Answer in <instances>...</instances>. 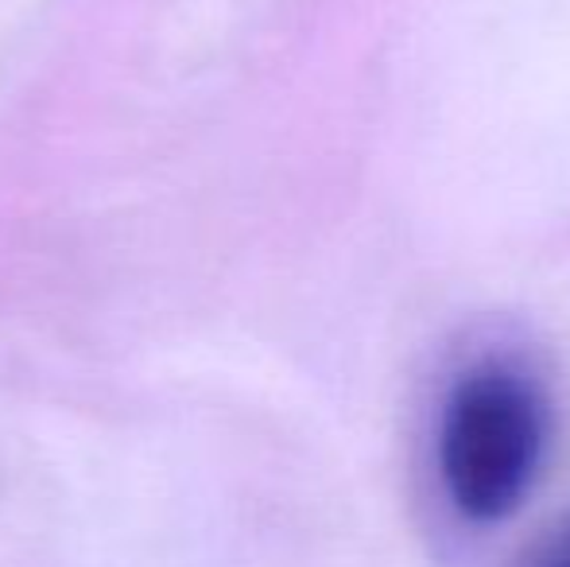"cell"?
Returning <instances> with one entry per match:
<instances>
[{
    "label": "cell",
    "mask_w": 570,
    "mask_h": 567,
    "mask_svg": "<svg viewBox=\"0 0 570 567\" xmlns=\"http://www.w3.org/2000/svg\"><path fill=\"white\" fill-rule=\"evenodd\" d=\"M551 404L540 378L512 358H478L446 389L435 431L439 486L462 521L501 525L540 482Z\"/></svg>",
    "instance_id": "6da1fadb"
}]
</instances>
